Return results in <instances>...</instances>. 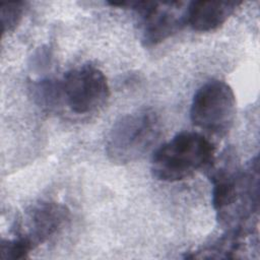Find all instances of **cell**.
<instances>
[{"instance_id": "obj_1", "label": "cell", "mask_w": 260, "mask_h": 260, "mask_svg": "<svg viewBox=\"0 0 260 260\" xmlns=\"http://www.w3.org/2000/svg\"><path fill=\"white\" fill-rule=\"evenodd\" d=\"M234 153L226 150L217 165L207 169L213 184L212 204L219 223L232 230L242 229L258 209L259 162L258 156L241 169Z\"/></svg>"}, {"instance_id": "obj_5", "label": "cell", "mask_w": 260, "mask_h": 260, "mask_svg": "<svg viewBox=\"0 0 260 260\" xmlns=\"http://www.w3.org/2000/svg\"><path fill=\"white\" fill-rule=\"evenodd\" d=\"M112 6L130 7L140 16L141 43L153 47L178 32L187 24L188 4L181 1H120Z\"/></svg>"}, {"instance_id": "obj_6", "label": "cell", "mask_w": 260, "mask_h": 260, "mask_svg": "<svg viewBox=\"0 0 260 260\" xmlns=\"http://www.w3.org/2000/svg\"><path fill=\"white\" fill-rule=\"evenodd\" d=\"M61 84L64 104L79 115L98 111L107 103L110 95L109 83L104 72L90 64L67 71Z\"/></svg>"}, {"instance_id": "obj_10", "label": "cell", "mask_w": 260, "mask_h": 260, "mask_svg": "<svg viewBox=\"0 0 260 260\" xmlns=\"http://www.w3.org/2000/svg\"><path fill=\"white\" fill-rule=\"evenodd\" d=\"M25 10V2L2 3L0 6V16L2 24V32L7 34L13 31L22 19Z\"/></svg>"}, {"instance_id": "obj_9", "label": "cell", "mask_w": 260, "mask_h": 260, "mask_svg": "<svg viewBox=\"0 0 260 260\" xmlns=\"http://www.w3.org/2000/svg\"><path fill=\"white\" fill-rule=\"evenodd\" d=\"M30 91L37 105L45 111H57L64 103L61 80L43 78L34 81L30 86Z\"/></svg>"}, {"instance_id": "obj_4", "label": "cell", "mask_w": 260, "mask_h": 260, "mask_svg": "<svg viewBox=\"0 0 260 260\" xmlns=\"http://www.w3.org/2000/svg\"><path fill=\"white\" fill-rule=\"evenodd\" d=\"M236 117V96L222 80L212 79L201 85L193 96L190 118L192 123L214 134H225Z\"/></svg>"}, {"instance_id": "obj_8", "label": "cell", "mask_w": 260, "mask_h": 260, "mask_svg": "<svg viewBox=\"0 0 260 260\" xmlns=\"http://www.w3.org/2000/svg\"><path fill=\"white\" fill-rule=\"evenodd\" d=\"M242 4L228 0H199L188 4L187 23L197 31H210L220 27Z\"/></svg>"}, {"instance_id": "obj_2", "label": "cell", "mask_w": 260, "mask_h": 260, "mask_svg": "<svg viewBox=\"0 0 260 260\" xmlns=\"http://www.w3.org/2000/svg\"><path fill=\"white\" fill-rule=\"evenodd\" d=\"M214 158V146L204 135L184 131L154 151L150 170L156 180L177 182L207 170Z\"/></svg>"}, {"instance_id": "obj_11", "label": "cell", "mask_w": 260, "mask_h": 260, "mask_svg": "<svg viewBox=\"0 0 260 260\" xmlns=\"http://www.w3.org/2000/svg\"><path fill=\"white\" fill-rule=\"evenodd\" d=\"M31 250H34V248L19 237L8 240L3 239L0 243V258L3 260L24 259Z\"/></svg>"}, {"instance_id": "obj_7", "label": "cell", "mask_w": 260, "mask_h": 260, "mask_svg": "<svg viewBox=\"0 0 260 260\" xmlns=\"http://www.w3.org/2000/svg\"><path fill=\"white\" fill-rule=\"evenodd\" d=\"M69 218V210L62 203L40 201L30 205L22 214L16 237L25 240L34 249L56 235Z\"/></svg>"}, {"instance_id": "obj_3", "label": "cell", "mask_w": 260, "mask_h": 260, "mask_svg": "<svg viewBox=\"0 0 260 260\" xmlns=\"http://www.w3.org/2000/svg\"><path fill=\"white\" fill-rule=\"evenodd\" d=\"M161 133L158 115L140 109L120 117L106 141V153L113 164L126 165L141 158L157 142Z\"/></svg>"}]
</instances>
